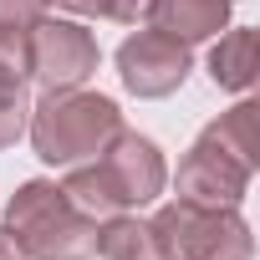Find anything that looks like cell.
I'll return each mask as SVG.
<instances>
[{
	"mask_svg": "<svg viewBox=\"0 0 260 260\" xmlns=\"http://www.w3.org/2000/svg\"><path fill=\"white\" fill-rule=\"evenodd\" d=\"M169 184V169H164V153L127 133V127H117V138L92 158V164H72L67 174V199L92 214V219H107V214H122V209H143L164 194Z\"/></svg>",
	"mask_w": 260,
	"mask_h": 260,
	"instance_id": "1",
	"label": "cell"
},
{
	"mask_svg": "<svg viewBox=\"0 0 260 260\" xmlns=\"http://www.w3.org/2000/svg\"><path fill=\"white\" fill-rule=\"evenodd\" d=\"M122 127V112L112 97L102 92H82V87H56L46 92L31 117H26V133H31V148L41 164H56V169H72V164H87L97 158Z\"/></svg>",
	"mask_w": 260,
	"mask_h": 260,
	"instance_id": "2",
	"label": "cell"
},
{
	"mask_svg": "<svg viewBox=\"0 0 260 260\" xmlns=\"http://www.w3.org/2000/svg\"><path fill=\"white\" fill-rule=\"evenodd\" d=\"M6 235L26 260H92L97 255V219L82 214L61 184L26 179L6 204Z\"/></svg>",
	"mask_w": 260,
	"mask_h": 260,
	"instance_id": "3",
	"label": "cell"
},
{
	"mask_svg": "<svg viewBox=\"0 0 260 260\" xmlns=\"http://www.w3.org/2000/svg\"><path fill=\"white\" fill-rule=\"evenodd\" d=\"M158 260H250L255 240L235 204H194L174 199L148 219Z\"/></svg>",
	"mask_w": 260,
	"mask_h": 260,
	"instance_id": "4",
	"label": "cell"
},
{
	"mask_svg": "<svg viewBox=\"0 0 260 260\" xmlns=\"http://www.w3.org/2000/svg\"><path fill=\"white\" fill-rule=\"evenodd\" d=\"M102 51L97 36L77 21H36L31 26V77L56 92V87H82L97 72Z\"/></svg>",
	"mask_w": 260,
	"mask_h": 260,
	"instance_id": "5",
	"label": "cell"
},
{
	"mask_svg": "<svg viewBox=\"0 0 260 260\" xmlns=\"http://www.w3.org/2000/svg\"><path fill=\"white\" fill-rule=\"evenodd\" d=\"M117 72H122V87L133 97H169L189 77V46H179L148 26L117 46Z\"/></svg>",
	"mask_w": 260,
	"mask_h": 260,
	"instance_id": "6",
	"label": "cell"
},
{
	"mask_svg": "<svg viewBox=\"0 0 260 260\" xmlns=\"http://www.w3.org/2000/svg\"><path fill=\"white\" fill-rule=\"evenodd\" d=\"M250 174L255 169L245 158H235L224 143H214L209 133H199L194 148L179 164V199H194V204H235L240 209V199L250 189Z\"/></svg>",
	"mask_w": 260,
	"mask_h": 260,
	"instance_id": "7",
	"label": "cell"
},
{
	"mask_svg": "<svg viewBox=\"0 0 260 260\" xmlns=\"http://www.w3.org/2000/svg\"><path fill=\"white\" fill-rule=\"evenodd\" d=\"M235 0H148V26L179 46L209 41L230 26Z\"/></svg>",
	"mask_w": 260,
	"mask_h": 260,
	"instance_id": "8",
	"label": "cell"
},
{
	"mask_svg": "<svg viewBox=\"0 0 260 260\" xmlns=\"http://www.w3.org/2000/svg\"><path fill=\"white\" fill-rule=\"evenodd\" d=\"M209 77L224 92H250V82H255V31L250 26L219 36V46L209 51Z\"/></svg>",
	"mask_w": 260,
	"mask_h": 260,
	"instance_id": "9",
	"label": "cell"
},
{
	"mask_svg": "<svg viewBox=\"0 0 260 260\" xmlns=\"http://www.w3.org/2000/svg\"><path fill=\"white\" fill-rule=\"evenodd\" d=\"M97 255H102V260H158L148 224L133 219V214H107V219H97Z\"/></svg>",
	"mask_w": 260,
	"mask_h": 260,
	"instance_id": "10",
	"label": "cell"
},
{
	"mask_svg": "<svg viewBox=\"0 0 260 260\" xmlns=\"http://www.w3.org/2000/svg\"><path fill=\"white\" fill-rule=\"evenodd\" d=\"M204 133L214 138V143H224L235 158H245L250 169H260V107L255 102H240V107H230L224 117H214Z\"/></svg>",
	"mask_w": 260,
	"mask_h": 260,
	"instance_id": "11",
	"label": "cell"
},
{
	"mask_svg": "<svg viewBox=\"0 0 260 260\" xmlns=\"http://www.w3.org/2000/svg\"><path fill=\"white\" fill-rule=\"evenodd\" d=\"M26 117H31L26 82H0V148H11L26 133Z\"/></svg>",
	"mask_w": 260,
	"mask_h": 260,
	"instance_id": "12",
	"label": "cell"
},
{
	"mask_svg": "<svg viewBox=\"0 0 260 260\" xmlns=\"http://www.w3.org/2000/svg\"><path fill=\"white\" fill-rule=\"evenodd\" d=\"M31 77V31L0 26V82H26Z\"/></svg>",
	"mask_w": 260,
	"mask_h": 260,
	"instance_id": "13",
	"label": "cell"
},
{
	"mask_svg": "<svg viewBox=\"0 0 260 260\" xmlns=\"http://www.w3.org/2000/svg\"><path fill=\"white\" fill-rule=\"evenodd\" d=\"M72 16H97V21H122L133 26L138 16H148V0H56Z\"/></svg>",
	"mask_w": 260,
	"mask_h": 260,
	"instance_id": "14",
	"label": "cell"
},
{
	"mask_svg": "<svg viewBox=\"0 0 260 260\" xmlns=\"http://www.w3.org/2000/svg\"><path fill=\"white\" fill-rule=\"evenodd\" d=\"M46 6H51V0H0V26L31 31L36 21H46Z\"/></svg>",
	"mask_w": 260,
	"mask_h": 260,
	"instance_id": "15",
	"label": "cell"
},
{
	"mask_svg": "<svg viewBox=\"0 0 260 260\" xmlns=\"http://www.w3.org/2000/svg\"><path fill=\"white\" fill-rule=\"evenodd\" d=\"M0 260H26V255L16 250V240L6 235V224H0Z\"/></svg>",
	"mask_w": 260,
	"mask_h": 260,
	"instance_id": "16",
	"label": "cell"
}]
</instances>
